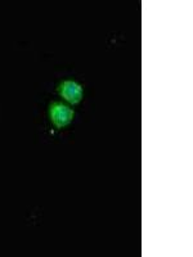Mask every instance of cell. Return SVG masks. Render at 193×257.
Segmentation results:
<instances>
[{"label": "cell", "mask_w": 193, "mask_h": 257, "mask_svg": "<svg viewBox=\"0 0 193 257\" xmlns=\"http://www.w3.org/2000/svg\"><path fill=\"white\" fill-rule=\"evenodd\" d=\"M58 93L66 102L75 105L81 102L84 91H82V86L79 82L73 81V80H66V81L59 84Z\"/></svg>", "instance_id": "cell-2"}, {"label": "cell", "mask_w": 193, "mask_h": 257, "mask_svg": "<svg viewBox=\"0 0 193 257\" xmlns=\"http://www.w3.org/2000/svg\"><path fill=\"white\" fill-rule=\"evenodd\" d=\"M73 109L62 102H53L49 105V118L54 127L63 128L73 120Z\"/></svg>", "instance_id": "cell-1"}]
</instances>
